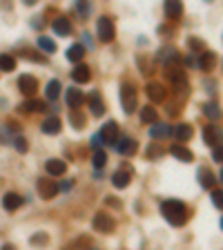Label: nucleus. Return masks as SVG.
I'll use <instances>...</instances> for the list:
<instances>
[{"mask_svg": "<svg viewBox=\"0 0 223 250\" xmlns=\"http://www.w3.org/2000/svg\"><path fill=\"white\" fill-rule=\"evenodd\" d=\"M101 136H103V143H107V145H114V143H116V138H118L116 123H114V121L105 123V125H103V130H101Z\"/></svg>", "mask_w": 223, "mask_h": 250, "instance_id": "nucleus-10", "label": "nucleus"}, {"mask_svg": "<svg viewBox=\"0 0 223 250\" xmlns=\"http://www.w3.org/2000/svg\"><path fill=\"white\" fill-rule=\"evenodd\" d=\"M197 65L201 69H205V72H210V69H214V65H217V56H214L212 52H207V49H205V52H201Z\"/></svg>", "mask_w": 223, "mask_h": 250, "instance_id": "nucleus-21", "label": "nucleus"}, {"mask_svg": "<svg viewBox=\"0 0 223 250\" xmlns=\"http://www.w3.org/2000/svg\"><path fill=\"white\" fill-rule=\"evenodd\" d=\"M38 47L43 49L45 54H54V52H56V43H54L52 38H47V36H40V38H38Z\"/></svg>", "mask_w": 223, "mask_h": 250, "instance_id": "nucleus-35", "label": "nucleus"}, {"mask_svg": "<svg viewBox=\"0 0 223 250\" xmlns=\"http://www.w3.org/2000/svg\"><path fill=\"white\" fill-rule=\"evenodd\" d=\"M87 103H90V110L94 116H103V114H105V105H103V98L98 96V92H92V94L87 96Z\"/></svg>", "mask_w": 223, "mask_h": 250, "instance_id": "nucleus-15", "label": "nucleus"}, {"mask_svg": "<svg viewBox=\"0 0 223 250\" xmlns=\"http://www.w3.org/2000/svg\"><path fill=\"white\" fill-rule=\"evenodd\" d=\"M187 45H190L192 49H194V52L197 54H201V52H205V43H201V40H197V38H190V40H187Z\"/></svg>", "mask_w": 223, "mask_h": 250, "instance_id": "nucleus-38", "label": "nucleus"}, {"mask_svg": "<svg viewBox=\"0 0 223 250\" xmlns=\"http://www.w3.org/2000/svg\"><path fill=\"white\" fill-rule=\"evenodd\" d=\"M96 34H98V40L112 43V40H114V22H112V18H107V16L98 18V22H96Z\"/></svg>", "mask_w": 223, "mask_h": 250, "instance_id": "nucleus-4", "label": "nucleus"}, {"mask_svg": "<svg viewBox=\"0 0 223 250\" xmlns=\"http://www.w3.org/2000/svg\"><path fill=\"white\" fill-rule=\"evenodd\" d=\"M20 110H22V112H45V110H47V105H45V101H36V98H29V101L22 103Z\"/></svg>", "mask_w": 223, "mask_h": 250, "instance_id": "nucleus-26", "label": "nucleus"}, {"mask_svg": "<svg viewBox=\"0 0 223 250\" xmlns=\"http://www.w3.org/2000/svg\"><path fill=\"white\" fill-rule=\"evenodd\" d=\"M219 181L223 183V168H221V172H219Z\"/></svg>", "mask_w": 223, "mask_h": 250, "instance_id": "nucleus-45", "label": "nucleus"}, {"mask_svg": "<svg viewBox=\"0 0 223 250\" xmlns=\"http://www.w3.org/2000/svg\"><path fill=\"white\" fill-rule=\"evenodd\" d=\"M22 2H25V5H29V7H32V5H36L38 0H22Z\"/></svg>", "mask_w": 223, "mask_h": 250, "instance_id": "nucleus-44", "label": "nucleus"}, {"mask_svg": "<svg viewBox=\"0 0 223 250\" xmlns=\"http://www.w3.org/2000/svg\"><path fill=\"white\" fill-rule=\"evenodd\" d=\"M192 134H194V130H192L187 123H181L179 128H176V138H179V141H190Z\"/></svg>", "mask_w": 223, "mask_h": 250, "instance_id": "nucleus-33", "label": "nucleus"}, {"mask_svg": "<svg viewBox=\"0 0 223 250\" xmlns=\"http://www.w3.org/2000/svg\"><path fill=\"white\" fill-rule=\"evenodd\" d=\"M107 203H110V206L121 208V201H118V199H114V197H107Z\"/></svg>", "mask_w": 223, "mask_h": 250, "instance_id": "nucleus-43", "label": "nucleus"}, {"mask_svg": "<svg viewBox=\"0 0 223 250\" xmlns=\"http://www.w3.org/2000/svg\"><path fill=\"white\" fill-rule=\"evenodd\" d=\"M60 92H63V87H60V80H49L47 83V98L49 101H56V98H58L60 96Z\"/></svg>", "mask_w": 223, "mask_h": 250, "instance_id": "nucleus-30", "label": "nucleus"}, {"mask_svg": "<svg viewBox=\"0 0 223 250\" xmlns=\"http://www.w3.org/2000/svg\"><path fill=\"white\" fill-rule=\"evenodd\" d=\"M65 98H67V105L74 110V107H80L83 103H85V94L78 90V87H69L67 94H65Z\"/></svg>", "mask_w": 223, "mask_h": 250, "instance_id": "nucleus-13", "label": "nucleus"}, {"mask_svg": "<svg viewBox=\"0 0 223 250\" xmlns=\"http://www.w3.org/2000/svg\"><path fill=\"white\" fill-rule=\"evenodd\" d=\"M92 148H94V150H98V148H101V145H103V136H101V132H98V134H94V136H92Z\"/></svg>", "mask_w": 223, "mask_h": 250, "instance_id": "nucleus-41", "label": "nucleus"}, {"mask_svg": "<svg viewBox=\"0 0 223 250\" xmlns=\"http://www.w3.org/2000/svg\"><path fill=\"white\" fill-rule=\"evenodd\" d=\"M83 56H85V47H83L80 43L72 45V47L67 49V60H72V63H80Z\"/></svg>", "mask_w": 223, "mask_h": 250, "instance_id": "nucleus-24", "label": "nucleus"}, {"mask_svg": "<svg viewBox=\"0 0 223 250\" xmlns=\"http://www.w3.org/2000/svg\"><path fill=\"white\" fill-rule=\"evenodd\" d=\"M203 114H205L210 121H219V116H221V110H219L217 103H205V105H203Z\"/></svg>", "mask_w": 223, "mask_h": 250, "instance_id": "nucleus-31", "label": "nucleus"}, {"mask_svg": "<svg viewBox=\"0 0 223 250\" xmlns=\"http://www.w3.org/2000/svg\"><path fill=\"white\" fill-rule=\"evenodd\" d=\"M170 154L176 156L179 161H183V163H190V161H192V152L186 148V145H172V148H170Z\"/></svg>", "mask_w": 223, "mask_h": 250, "instance_id": "nucleus-23", "label": "nucleus"}, {"mask_svg": "<svg viewBox=\"0 0 223 250\" xmlns=\"http://www.w3.org/2000/svg\"><path fill=\"white\" fill-rule=\"evenodd\" d=\"M145 92H148L149 101H154V103H163L167 98V87H163L161 83H149L145 87Z\"/></svg>", "mask_w": 223, "mask_h": 250, "instance_id": "nucleus-7", "label": "nucleus"}, {"mask_svg": "<svg viewBox=\"0 0 223 250\" xmlns=\"http://www.w3.org/2000/svg\"><path fill=\"white\" fill-rule=\"evenodd\" d=\"M72 78H74V83H87V80L92 78L90 67H87L85 63H78L74 69H72Z\"/></svg>", "mask_w": 223, "mask_h": 250, "instance_id": "nucleus-18", "label": "nucleus"}, {"mask_svg": "<svg viewBox=\"0 0 223 250\" xmlns=\"http://www.w3.org/2000/svg\"><path fill=\"white\" fill-rule=\"evenodd\" d=\"M92 163H94V168L96 170H101V168H105V163H107V154L103 152L101 148L98 150H94V156H92Z\"/></svg>", "mask_w": 223, "mask_h": 250, "instance_id": "nucleus-34", "label": "nucleus"}, {"mask_svg": "<svg viewBox=\"0 0 223 250\" xmlns=\"http://www.w3.org/2000/svg\"><path fill=\"white\" fill-rule=\"evenodd\" d=\"M212 203L219 208V210H223V190H212Z\"/></svg>", "mask_w": 223, "mask_h": 250, "instance_id": "nucleus-37", "label": "nucleus"}, {"mask_svg": "<svg viewBox=\"0 0 223 250\" xmlns=\"http://www.w3.org/2000/svg\"><path fill=\"white\" fill-rule=\"evenodd\" d=\"M203 141H205V145H210V148L223 143V130L219 128V125H207V128L203 130Z\"/></svg>", "mask_w": 223, "mask_h": 250, "instance_id": "nucleus-5", "label": "nucleus"}, {"mask_svg": "<svg viewBox=\"0 0 223 250\" xmlns=\"http://www.w3.org/2000/svg\"><path fill=\"white\" fill-rule=\"evenodd\" d=\"M45 168H47L49 176H63V174H65V170H67V165H65V161H63V159H49Z\"/></svg>", "mask_w": 223, "mask_h": 250, "instance_id": "nucleus-20", "label": "nucleus"}, {"mask_svg": "<svg viewBox=\"0 0 223 250\" xmlns=\"http://www.w3.org/2000/svg\"><path fill=\"white\" fill-rule=\"evenodd\" d=\"M121 103H123V112L134 114V110H136V87L132 83H123L121 85Z\"/></svg>", "mask_w": 223, "mask_h": 250, "instance_id": "nucleus-2", "label": "nucleus"}, {"mask_svg": "<svg viewBox=\"0 0 223 250\" xmlns=\"http://www.w3.org/2000/svg\"><path fill=\"white\" fill-rule=\"evenodd\" d=\"M40 130H43L45 134H58L60 130H63V121H60L58 116H49V118H45L43 121Z\"/></svg>", "mask_w": 223, "mask_h": 250, "instance_id": "nucleus-19", "label": "nucleus"}, {"mask_svg": "<svg viewBox=\"0 0 223 250\" xmlns=\"http://www.w3.org/2000/svg\"><path fill=\"white\" fill-rule=\"evenodd\" d=\"M221 228H223V219H221Z\"/></svg>", "mask_w": 223, "mask_h": 250, "instance_id": "nucleus-46", "label": "nucleus"}, {"mask_svg": "<svg viewBox=\"0 0 223 250\" xmlns=\"http://www.w3.org/2000/svg\"><path fill=\"white\" fill-rule=\"evenodd\" d=\"M22 203H25V199H22L20 194H16V192H7L5 197H2V208H5V210H9V212L18 210Z\"/></svg>", "mask_w": 223, "mask_h": 250, "instance_id": "nucleus-12", "label": "nucleus"}, {"mask_svg": "<svg viewBox=\"0 0 223 250\" xmlns=\"http://www.w3.org/2000/svg\"><path fill=\"white\" fill-rule=\"evenodd\" d=\"M52 29H54V34H58V36H69V34L74 32V27H72V22H69L65 16L56 18V20L52 22Z\"/></svg>", "mask_w": 223, "mask_h": 250, "instance_id": "nucleus-14", "label": "nucleus"}, {"mask_svg": "<svg viewBox=\"0 0 223 250\" xmlns=\"http://www.w3.org/2000/svg\"><path fill=\"white\" fill-rule=\"evenodd\" d=\"M114 148L118 150V152H121L123 156H132L134 152H136V141H134V138H130V136H123L121 141H116V143H114Z\"/></svg>", "mask_w": 223, "mask_h": 250, "instance_id": "nucleus-9", "label": "nucleus"}, {"mask_svg": "<svg viewBox=\"0 0 223 250\" xmlns=\"http://www.w3.org/2000/svg\"><path fill=\"white\" fill-rule=\"evenodd\" d=\"M170 134H172L170 123H154V125L149 128V136L154 138V141H159V138H167Z\"/></svg>", "mask_w": 223, "mask_h": 250, "instance_id": "nucleus-16", "label": "nucleus"}, {"mask_svg": "<svg viewBox=\"0 0 223 250\" xmlns=\"http://www.w3.org/2000/svg\"><path fill=\"white\" fill-rule=\"evenodd\" d=\"M18 90H20L25 96H34V94H36V90H38L36 76H32V74L20 76V78H18Z\"/></svg>", "mask_w": 223, "mask_h": 250, "instance_id": "nucleus-6", "label": "nucleus"}, {"mask_svg": "<svg viewBox=\"0 0 223 250\" xmlns=\"http://www.w3.org/2000/svg\"><path fill=\"white\" fill-rule=\"evenodd\" d=\"M92 224H94V230H98V232H103V234L114 232V228H116V221H114V217H112L110 212H96Z\"/></svg>", "mask_w": 223, "mask_h": 250, "instance_id": "nucleus-3", "label": "nucleus"}, {"mask_svg": "<svg viewBox=\"0 0 223 250\" xmlns=\"http://www.w3.org/2000/svg\"><path fill=\"white\" fill-rule=\"evenodd\" d=\"M212 159L217 161V163H223V143H219L212 148Z\"/></svg>", "mask_w": 223, "mask_h": 250, "instance_id": "nucleus-39", "label": "nucleus"}, {"mask_svg": "<svg viewBox=\"0 0 223 250\" xmlns=\"http://www.w3.org/2000/svg\"><path fill=\"white\" fill-rule=\"evenodd\" d=\"M76 14H78V18L87 20V18L92 16V5H90V0H76Z\"/></svg>", "mask_w": 223, "mask_h": 250, "instance_id": "nucleus-28", "label": "nucleus"}, {"mask_svg": "<svg viewBox=\"0 0 223 250\" xmlns=\"http://www.w3.org/2000/svg\"><path fill=\"white\" fill-rule=\"evenodd\" d=\"M165 16L172 20H179L183 16V2L181 0H165Z\"/></svg>", "mask_w": 223, "mask_h": 250, "instance_id": "nucleus-11", "label": "nucleus"}, {"mask_svg": "<svg viewBox=\"0 0 223 250\" xmlns=\"http://www.w3.org/2000/svg\"><path fill=\"white\" fill-rule=\"evenodd\" d=\"M130 181H132V172L130 170H116L114 176H112V183H114V188H118V190L128 188Z\"/></svg>", "mask_w": 223, "mask_h": 250, "instance_id": "nucleus-17", "label": "nucleus"}, {"mask_svg": "<svg viewBox=\"0 0 223 250\" xmlns=\"http://www.w3.org/2000/svg\"><path fill=\"white\" fill-rule=\"evenodd\" d=\"M161 212H163V217L170 221L172 226H183L187 221V217H190V212H187V206L183 201H176V199H170V201H163L161 203Z\"/></svg>", "mask_w": 223, "mask_h": 250, "instance_id": "nucleus-1", "label": "nucleus"}, {"mask_svg": "<svg viewBox=\"0 0 223 250\" xmlns=\"http://www.w3.org/2000/svg\"><path fill=\"white\" fill-rule=\"evenodd\" d=\"M38 192L43 199H54L58 194V183H54L52 179H40L38 181Z\"/></svg>", "mask_w": 223, "mask_h": 250, "instance_id": "nucleus-8", "label": "nucleus"}, {"mask_svg": "<svg viewBox=\"0 0 223 250\" xmlns=\"http://www.w3.org/2000/svg\"><path fill=\"white\" fill-rule=\"evenodd\" d=\"M161 152H163V150H161L159 145H149V150H148V156H149V159H152V156H159Z\"/></svg>", "mask_w": 223, "mask_h": 250, "instance_id": "nucleus-42", "label": "nucleus"}, {"mask_svg": "<svg viewBox=\"0 0 223 250\" xmlns=\"http://www.w3.org/2000/svg\"><path fill=\"white\" fill-rule=\"evenodd\" d=\"M214 181H217V179H214V174L207 170V168H201V170H199V183H201L203 188L212 190V188H214Z\"/></svg>", "mask_w": 223, "mask_h": 250, "instance_id": "nucleus-25", "label": "nucleus"}, {"mask_svg": "<svg viewBox=\"0 0 223 250\" xmlns=\"http://www.w3.org/2000/svg\"><path fill=\"white\" fill-rule=\"evenodd\" d=\"M69 121H72V128H74V130H83V128H85V114L78 112V107H74V110H72Z\"/></svg>", "mask_w": 223, "mask_h": 250, "instance_id": "nucleus-27", "label": "nucleus"}, {"mask_svg": "<svg viewBox=\"0 0 223 250\" xmlns=\"http://www.w3.org/2000/svg\"><path fill=\"white\" fill-rule=\"evenodd\" d=\"M16 69V58L9 54H0V72H14Z\"/></svg>", "mask_w": 223, "mask_h": 250, "instance_id": "nucleus-29", "label": "nucleus"}, {"mask_svg": "<svg viewBox=\"0 0 223 250\" xmlns=\"http://www.w3.org/2000/svg\"><path fill=\"white\" fill-rule=\"evenodd\" d=\"M14 145H16V150H18V152H22V154L29 150V143H27L25 136H16V138H14Z\"/></svg>", "mask_w": 223, "mask_h": 250, "instance_id": "nucleus-36", "label": "nucleus"}, {"mask_svg": "<svg viewBox=\"0 0 223 250\" xmlns=\"http://www.w3.org/2000/svg\"><path fill=\"white\" fill-rule=\"evenodd\" d=\"M159 58L163 60L165 65H172V63H181V56H179V52H176L174 47H163L159 52Z\"/></svg>", "mask_w": 223, "mask_h": 250, "instance_id": "nucleus-22", "label": "nucleus"}, {"mask_svg": "<svg viewBox=\"0 0 223 250\" xmlns=\"http://www.w3.org/2000/svg\"><path fill=\"white\" fill-rule=\"evenodd\" d=\"M47 241H49V237H47L45 232H38V234H34V237H32V244H34V246H38V244H47Z\"/></svg>", "mask_w": 223, "mask_h": 250, "instance_id": "nucleus-40", "label": "nucleus"}, {"mask_svg": "<svg viewBox=\"0 0 223 250\" xmlns=\"http://www.w3.org/2000/svg\"><path fill=\"white\" fill-rule=\"evenodd\" d=\"M156 110L152 105H145L143 110H141V121L143 123H149V125H152V123H156Z\"/></svg>", "mask_w": 223, "mask_h": 250, "instance_id": "nucleus-32", "label": "nucleus"}]
</instances>
